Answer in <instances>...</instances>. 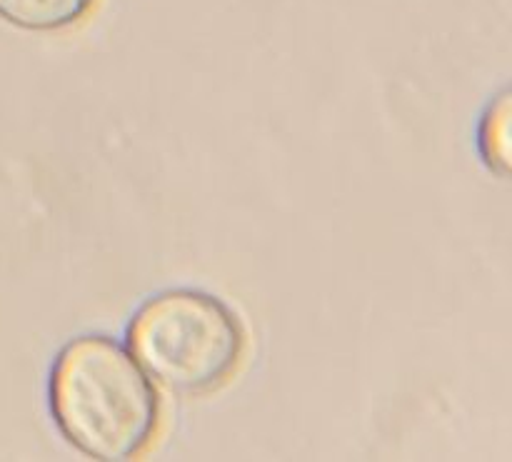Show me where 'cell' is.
Returning <instances> with one entry per match:
<instances>
[{"instance_id":"6da1fadb","label":"cell","mask_w":512,"mask_h":462,"mask_svg":"<svg viewBox=\"0 0 512 462\" xmlns=\"http://www.w3.org/2000/svg\"><path fill=\"white\" fill-rule=\"evenodd\" d=\"M50 413L68 445L98 462L138 460L160 428L153 380L108 335L63 345L50 370Z\"/></svg>"},{"instance_id":"7a4b0ae2","label":"cell","mask_w":512,"mask_h":462,"mask_svg":"<svg viewBox=\"0 0 512 462\" xmlns=\"http://www.w3.org/2000/svg\"><path fill=\"white\" fill-rule=\"evenodd\" d=\"M128 345L155 383L175 395L198 398L233 380L248 353V333L218 295L173 288L135 310Z\"/></svg>"},{"instance_id":"3957f363","label":"cell","mask_w":512,"mask_h":462,"mask_svg":"<svg viewBox=\"0 0 512 462\" xmlns=\"http://www.w3.org/2000/svg\"><path fill=\"white\" fill-rule=\"evenodd\" d=\"M98 0H0V18L33 33H55L78 25Z\"/></svg>"},{"instance_id":"277c9868","label":"cell","mask_w":512,"mask_h":462,"mask_svg":"<svg viewBox=\"0 0 512 462\" xmlns=\"http://www.w3.org/2000/svg\"><path fill=\"white\" fill-rule=\"evenodd\" d=\"M510 93L503 90L485 110L478 130L480 155L485 165L500 178H508L510 173Z\"/></svg>"}]
</instances>
